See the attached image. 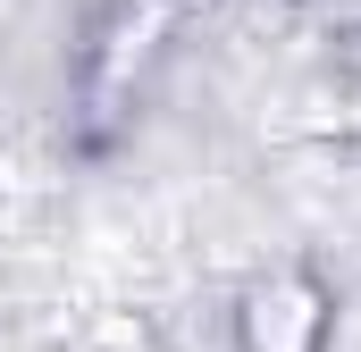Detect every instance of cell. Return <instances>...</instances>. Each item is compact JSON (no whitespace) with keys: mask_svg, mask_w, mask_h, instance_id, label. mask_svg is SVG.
I'll return each instance as SVG.
<instances>
[{"mask_svg":"<svg viewBox=\"0 0 361 352\" xmlns=\"http://www.w3.org/2000/svg\"><path fill=\"white\" fill-rule=\"evenodd\" d=\"M235 327H244V352H328V336H336L328 302H319L302 277H269V285H252L244 310H235Z\"/></svg>","mask_w":361,"mask_h":352,"instance_id":"6da1fadb","label":"cell"}]
</instances>
